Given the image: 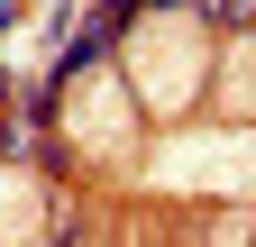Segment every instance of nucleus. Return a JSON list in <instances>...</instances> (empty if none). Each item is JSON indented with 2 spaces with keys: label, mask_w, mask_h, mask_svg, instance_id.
<instances>
[{
  "label": "nucleus",
  "mask_w": 256,
  "mask_h": 247,
  "mask_svg": "<svg viewBox=\"0 0 256 247\" xmlns=\"http://www.w3.org/2000/svg\"><path fill=\"white\" fill-rule=\"evenodd\" d=\"M128 74H138V92L156 110H183L192 92H202V28H192L183 10H156L128 28Z\"/></svg>",
  "instance_id": "1"
},
{
  "label": "nucleus",
  "mask_w": 256,
  "mask_h": 247,
  "mask_svg": "<svg viewBox=\"0 0 256 247\" xmlns=\"http://www.w3.org/2000/svg\"><path fill=\"white\" fill-rule=\"evenodd\" d=\"M64 128H74L82 146H119L128 138V92L110 74H74V92H64Z\"/></svg>",
  "instance_id": "2"
},
{
  "label": "nucleus",
  "mask_w": 256,
  "mask_h": 247,
  "mask_svg": "<svg viewBox=\"0 0 256 247\" xmlns=\"http://www.w3.org/2000/svg\"><path fill=\"white\" fill-rule=\"evenodd\" d=\"M37 220H46V183L0 165V229H37Z\"/></svg>",
  "instance_id": "3"
},
{
  "label": "nucleus",
  "mask_w": 256,
  "mask_h": 247,
  "mask_svg": "<svg viewBox=\"0 0 256 247\" xmlns=\"http://www.w3.org/2000/svg\"><path fill=\"white\" fill-rule=\"evenodd\" d=\"M229 110H256V37L229 55Z\"/></svg>",
  "instance_id": "4"
}]
</instances>
